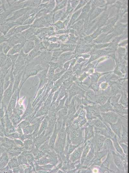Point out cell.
Returning <instances> with one entry per match:
<instances>
[{"label":"cell","mask_w":129,"mask_h":173,"mask_svg":"<svg viewBox=\"0 0 129 173\" xmlns=\"http://www.w3.org/2000/svg\"><path fill=\"white\" fill-rule=\"evenodd\" d=\"M84 130L82 127L72 130L70 134V138L72 145H82L84 140L83 134Z\"/></svg>","instance_id":"obj_1"},{"label":"cell","mask_w":129,"mask_h":173,"mask_svg":"<svg viewBox=\"0 0 129 173\" xmlns=\"http://www.w3.org/2000/svg\"><path fill=\"white\" fill-rule=\"evenodd\" d=\"M113 156L110 151H108L106 159L101 165L99 169L100 173H115L114 170H111L109 168L111 164H114Z\"/></svg>","instance_id":"obj_2"},{"label":"cell","mask_w":129,"mask_h":173,"mask_svg":"<svg viewBox=\"0 0 129 173\" xmlns=\"http://www.w3.org/2000/svg\"><path fill=\"white\" fill-rule=\"evenodd\" d=\"M108 152L106 150L95 151L94 158L86 166L88 167L90 166H100L102 163L101 160L107 155Z\"/></svg>","instance_id":"obj_3"},{"label":"cell","mask_w":129,"mask_h":173,"mask_svg":"<svg viewBox=\"0 0 129 173\" xmlns=\"http://www.w3.org/2000/svg\"><path fill=\"white\" fill-rule=\"evenodd\" d=\"M94 133V137L91 139V142L94 147L96 152L100 151L104 142L107 138L101 134L95 133Z\"/></svg>","instance_id":"obj_4"},{"label":"cell","mask_w":129,"mask_h":173,"mask_svg":"<svg viewBox=\"0 0 129 173\" xmlns=\"http://www.w3.org/2000/svg\"><path fill=\"white\" fill-rule=\"evenodd\" d=\"M101 114L103 122L108 124L115 123L117 122L119 119V115L113 111L101 112Z\"/></svg>","instance_id":"obj_5"},{"label":"cell","mask_w":129,"mask_h":173,"mask_svg":"<svg viewBox=\"0 0 129 173\" xmlns=\"http://www.w3.org/2000/svg\"><path fill=\"white\" fill-rule=\"evenodd\" d=\"M85 147V144L76 148L69 156V160L72 163H74L78 160H80L83 150Z\"/></svg>","instance_id":"obj_6"},{"label":"cell","mask_w":129,"mask_h":173,"mask_svg":"<svg viewBox=\"0 0 129 173\" xmlns=\"http://www.w3.org/2000/svg\"><path fill=\"white\" fill-rule=\"evenodd\" d=\"M109 124L112 130L117 136L119 139V141H120L122 134V125H123L122 119L119 118L116 122L114 123H109Z\"/></svg>","instance_id":"obj_7"},{"label":"cell","mask_w":129,"mask_h":173,"mask_svg":"<svg viewBox=\"0 0 129 173\" xmlns=\"http://www.w3.org/2000/svg\"><path fill=\"white\" fill-rule=\"evenodd\" d=\"M85 132L84 142L85 143L87 141L92 138L94 136V127L89 124L87 122L86 124L82 127Z\"/></svg>","instance_id":"obj_8"},{"label":"cell","mask_w":129,"mask_h":173,"mask_svg":"<svg viewBox=\"0 0 129 173\" xmlns=\"http://www.w3.org/2000/svg\"><path fill=\"white\" fill-rule=\"evenodd\" d=\"M83 108L86 110L87 113H90L95 118H98L103 121L101 115V112L98 109L97 104H93V106L87 105L83 107Z\"/></svg>","instance_id":"obj_9"},{"label":"cell","mask_w":129,"mask_h":173,"mask_svg":"<svg viewBox=\"0 0 129 173\" xmlns=\"http://www.w3.org/2000/svg\"><path fill=\"white\" fill-rule=\"evenodd\" d=\"M10 83L7 88L5 90L4 94V101L7 103H9L10 101L12 95H13V88L14 79L13 75H11Z\"/></svg>","instance_id":"obj_10"},{"label":"cell","mask_w":129,"mask_h":173,"mask_svg":"<svg viewBox=\"0 0 129 173\" xmlns=\"http://www.w3.org/2000/svg\"><path fill=\"white\" fill-rule=\"evenodd\" d=\"M113 156L114 164L119 172H125L122 160L119 157L117 152L113 151H110Z\"/></svg>","instance_id":"obj_11"},{"label":"cell","mask_w":129,"mask_h":173,"mask_svg":"<svg viewBox=\"0 0 129 173\" xmlns=\"http://www.w3.org/2000/svg\"><path fill=\"white\" fill-rule=\"evenodd\" d=\"M111 97H110L107 102L103 104L100 105L97 104V106L100 112L102 113H105L109 112V111H113L114 112L113 107L111 103Z\"/></svg>","instance_id":"obj_12"},{"label":"cell","mask_w":129,"mask_h":173,"mask_svg":"<svg viewBox=\"0 0 129 173\" xmlns=\"http://www.w3.org/2000/svg\"><path fill=\"white\" fill-rule=\"evenodd\" d=\"M114 112L118 114L122 117L127 119L123 115H128V109L121 104H119L118 103L113 105Z\"/></svg>","instance_id":"obj_13"},{"label":"cell","mask_w":129,"mask_h":173,"mask_svg":"<svg viewBox=\"0 0 129 173\" xmlns=\"http://www.w3.org/2000/svg\"><path fill=\"white\" fill-rule=\"evenodd\" d=\"M89 124L93 127L99 128H106L107 123H105L98 118L94 119L91 121L87 122Z\"/></svg>","instance_id":"obj_14"},{"label":"cell","mask_w":129,"mask_h":173,"mask_svg":"<svg viewBox=\"0 0 129 173\" xmlns=\"http://www.w3.org/2000/svg\"><path fill=\"white\" fill-rule=\"evenodd\" d=\"M19 92L18 89L16 90L14 93L12 95V96L10 101V104L9 107L8 108V110L9 112L12 113V111L14 110L16 105V100L18 97V96Z\"/></svg>","instance_id":"obj_15"},{"label":"cell","mask_w":129,"mask_h":173,"mask_svg":"<svg viewBox=\"0 0 129 173\" xmlns=\"http://www.w3.org/2000/svg\"><path fill=\"white\" fill-rule=\"evenodd\" d=\"M85 144V147L82 152V154L80 159V163L83 164L84 160L87 154H88L91 147V139L87 141Z\"/></svg>","instance_id":"obj_16"},{"label":"cell","mask_w":129,"mask_h":173,"mask_svg":"<svg viewBox=\"0 0 129 173\" xmlns=\"http://www.w3.org/2000/svg\"><path fill=\"white\" fill-rule=\"evenodd\" d=\"M106 150L108 151H113L116 152V150L114 146L113 142L111 139L107 138L103 143L101 150Z\"/></svg>","instance_id":"obj_17"},{"label":"cell","mask_w":129,"mask_h":173,"mask_svg":"<svg viewBox=\"0 0 129 173\" xmlns=\"http://www.w3.org/2000/svg\"><path fill=\"white\" fill-rule=\"evenodd\" d=\"M95 151L94 147L92 143L90 149L85 158L83 165L86 166L93 160L94 157Z\"/></svg>","instance_id":"obj_18"},{"label":"cell","mask_w":129,"mask_h":173,"mask_svg":"<svg viewBox=\"0 0 129 173\" xmlns=\"http://www.w3.org/2000/svg\"><path fill=\"white\" fill-rule=\"evenodd\" d=\"M122 133L121 136V139L120 141H118L120 142L124 143L128 145V128L124 125H122Z\"/></svg>","instance_id":"obj_19"},{"label":"cell","mask_w":129,"mask_h":173,"mask_svg":"<svg viewBox=\"0 0 129 173\" xmlns=\"http://www.w3.org/2000/svg\"><path fill=\"white\" fill-rule=\"evenodd\" d=\"M111 140L113 142L114 146L116 152L123 156H125L126 155L124 153L122 148L120 146L119 143L118 139L117 138V136H116L113 139H111Z\"/></svg>","instance_id":"obj_20"},{"label":"cell","mask_w":129,"mask_h":173,"mask_svg":"<svg viewBox=\"0 0 129 173\" xmlns=\"http://www.w3.org/2000/svg\"><path fill=\"white\" fill-rule=\"evenodd\" d=\"M109 98L105 95H99L96 96V100L94 103L96 104L102 105L105 104Z\"/></svg>","instance_id":"obj_21"},{"label":"cell","mask_w":129,"mask_h":173,"mask_svg":"<svg viewBox=\"0 0 129 173\" xmlns=\"http://www.w3.org/2000/svg\"><path fill=\"white\" fill-rule=\"evenodd\" d=\"M21 74H19L18 75H16L15 77V79H14V82L13 88V94L15 92L16 90L18 89L19 86L21 81Z\"/></svg>","instance_id":"obj_22"},{"label":"cell","mask_w":129,"mask_h":173,"mask_svg":"<svg viewBox=\"0 0 129 173\" xmlns=\"http://www.w3.org/2000/svg\"><path fill=\"white\" fill-rule=\"evenodd\" d=\"M50 108V106H43L37 112L36 117H39L42 115L46 114L48 113Z\"/></svg>","instance_id":"obj_23"},{"label":"cell","mask_w":129,"mask_h":173,"mask_svg":"<svg viewBox=\"0 0 129 173\" xmlns=\"http://www.w3.org/2000/svg\"><path fill=\"white\" fill-rule=\"evenodd\" d=\"M67 98V93H66L65 94V96L63 99H61L60 101L59 104H58V106L55 109V110L57 113L58 112V111L64 107L65 106H64V105L65 104V102Z\"/></svg>","instance_id":"obj_24"},{"label":"cell","mask_w":129,"mask_h":173,"mask_svg":"<svg viewBox=\"0 0 129 173\" xmlns=\"http://www.w3.org/2000/svg\"><path fill=\"white\" fill-rule=\"evenodd\" d=\"M59 130V129L57 130L56 126V125L55 131H54L52 137L50 140V145L52 148L54 147V144H55L56 139V138L57 134Z\"/></svg>","instance_id":"obj_25"},{"label":"cell","mask_w":129,"mask_h":173,"mask_svg":"<svg viewBox=\"0 0 129 173\" xmlns=\"http://www.w3.org/2000/svg\"><path fill=\"white\" fill-rule=\"evenodd\" d=\"M94 133H98L106 137L107 127L106 128H99L94 127Z\"/></svg>","instance_id":"obj_26"},{"label":"cell","mask_w":129,"mask_h":173,"mask_svg":"<svg viewBox=\"0 0 129 173\" xmlns=\"http://www.w3.org/2000/svg\"><path fill=\"white\" fill-rule=\"evenodd\" d=\"M49 120V118L48 116L45 118L42 123L39 134H41L43 131L47 129L48 126V122Z\"/></svg>","instance_id":"obj_27"},{"label":"cell","mask_w":129,"mask_h":173,"mask_svg":"<svg viewBox=\"0 0 129 173\" xmlns=\"http://www.w3.org/2000/svg\"><path fill=\"white\" fill-rule=\"evenodd\" d=\"M120 102L125 108H128V97L126 93H124L122 95Z\"/></svg>","instance_id":"obj_28"},{"label":"cell","mask_w":129,"mask_h":173,"mask_svg":"<svg viewBox=\"0 0 129 173\" xmlns=\"http://www.w3.org/2000/svg\"><path fill=\"white\" fill-rule=\"evenodd\" d=\"M53 94L54 93H50L49 95L48 96L44 103V106H50L51 104Z\"/></svg>","instance_id":"obj_29"},{"label":"cell","mask_w":129,"mask_h":173,"mask_svg":"<svg viewBox=\"0 0 129 173\" xmlns=\"http://www.w3.org/2000/svg\"><path fill=\"white\" fill-rule=\"evenodd\" d=\"M30 101V100H29L28 104L27 107V109L26 112H25L23 116L22 117V119L24 118L26 116H28V115H30V114L31 113V112H32V105H31Z\"/></svg>","instance_id":"obj_30"},{"label":"cell","mask_w":129,"mask_h":173,"mask_svg":"<svg viewBox=\"0 0 129 173\" xmlns=\"http://www.w3.org/2000/svg\"><path fill=\"white\" fill-rule=\"evenodd\" d=\"M60 91L61 89L60 88L59 89L57 90V91L55 92V93H54L51 106L55 105L58 96L59 95Z\"/></svg>","instance_id":"obj_31"},{"label":"cell","mask_w":129,"mask_h":173,"mask_svg":"<svg viewBox=\"0 0 129 173\" xmlns=\"http://www.w3.org/2000/svg\"><path fill=\"white\" fill-rule=\"evenodd\" d=\"M80 146L81 145H72V143H70L69 146L68 154L67 155L70 156V154L72 153V152L75 150L77 148Z\"/></svg>","instance_id":"obj_32"},{"label":"cell","mask_w":129,"mask_h":173,"mask_svg":"<svg viewBox=\"0 0 129 173\" xmlns=\"http://www.w3.org/2000/svg\"><path fill=\"white\" fill-rule=\"evenodd\" d=\"M4 83V89L5 90L9 87L10 83V75L7 76L5 79Z\"/></svg>","instance_id":"obj_33"},{"label":"cell","mask_w":129,"mask_h":173,"mask_svg":"<svg viewBox=\"0 0 129 173\" xmlns=\"http://www.w3.org/2000/svg\"><path fill=\"white\" fill-rule=\"evenodd\" d=\"M119 142V141H118ZM119 143L121 147H122V149L124 152V153L126 155L128 154V145L126 144L120 142H119Z\"/></svg>","instance_id":"obj_34"}]
</instances>
